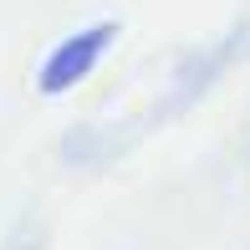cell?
Returning a JSON list of instances; mask_svg holds the SVG:
<instances>
[{"label": "cell", "mask_w": 250, "mask_h": 250, "mask_svg": "<svg viewBox=\"0 0 250 250\" xmlns=\"http://www.w3.org/2000/svg\"><path fill=\"white\" fill-rule=\"evenodd\" d=\"M112 41H118V21H97V26H82V31H72V36H62V41L46 51V62H41L36 87H41L46 97L72 92L77 82H87V77L97 72V62L107 56Z\"/></svg>", "instance_id": "6da1fadb"}]
</instances>
